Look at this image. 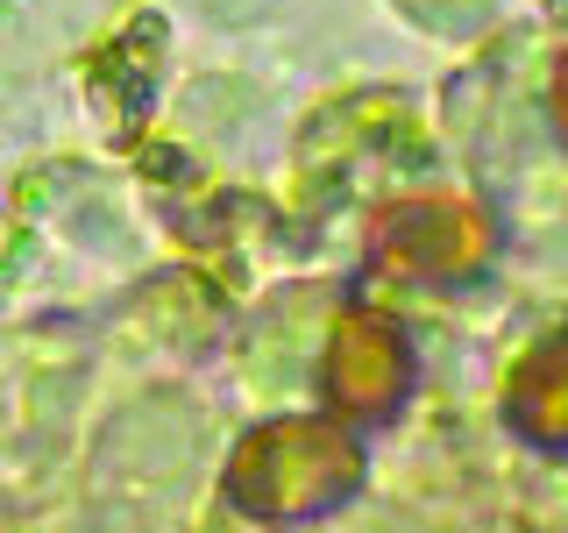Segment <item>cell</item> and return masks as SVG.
Instances as JSON below:
<instances>
[{"label": "cell", "instance_id": "cell-1", "mask_svg": "<svg viewBox=\"0 0 568 533\" xmlns=\"http://www.w3.org/2000/svg\"><path fill=\"white\" fill-rule=\"evenodd\" d=\"M363 470L369 462H363L355 426L327 413H277V420H256L227 449L221 491L256 526H306V520L342 512L363 491Z\"/></svg>", "mask_w": 568, "mask_h": 533}, {"label": "cell", "instance_id": "cell-5", "mask_svg": "<svg viewBox=\"0 0 568 533\" xmlns=\"http://www.w3.org/2000/svg\"><path fill=\"white\" fill-rule=\"evenodd\" d=\"M547 121H555V135L568 142V43L555 50V64H547Z\"/></svg>", "mask_w": 568, "mask_h": 533}, {"label": "cell", "instance_id": "cell-2", "mask_svg": "<svg viewBox=\"0 0 568 533\" xmlns=\"http://www.w3.org/2000/svg\"><path fill=\"white\" fill-rule=\"evenodd\" d=\"M363 263L384 284H476L497 263V213L462 185H419L390 192L363 228Z\"/></svg>", "mask_w": 568, "mask_h": 533}, {"label": "cell", "instance_id": "cell-4", "mask_svg": "<svg viewBox=\"0 0 568 533\" xmlns=\"http://www.w3.org/2000/svg\"><path fill=\"white\" fill-rule=\"evenodd\" d=\"M505 426L540 455H568V328L540 334L519 363H511L505 391H497Z\"/></svg>", "mask_w": 568, "mask_h": 533}, {"label": "cell", "instance_id": "cell-3", "mask_svg": "<svg viewBox=\"0 0 568 533\" xmlns=\"http://www.w3.org/2000/svg\"><path fill=\"white\" fill-rule=\"evenodd\" d=\"M419 391V355L413 334L398 328L384 306H342L320 349V399L327 420L342 426H384L413 405Z\"/></svg>", "mask_w": 568, "mask_h": 533}]
</instances>
